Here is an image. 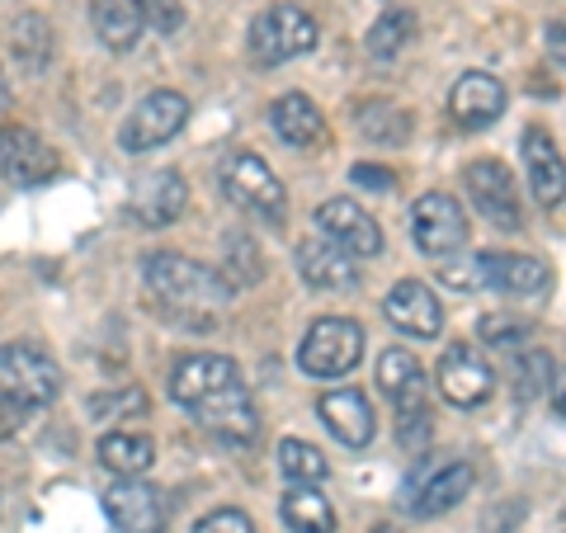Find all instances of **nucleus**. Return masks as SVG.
I'll return each mask as SVG.
<instances>
[{
	"mask_svg": "<svg viewBox=\"0 0 566 533\" xmlns=\"http://www.w3.org/2000/svg\"><path fill=\"white\" fill-rule=\"evenodd\" d=\"M378 387L392 397L397 416H411V411H430V383H424V368L416 364L411 349H387L378 359Z\"/></svg>",
	"mask_w": 566,
	"mask_h": 533,
	"instance_id": "19",
	"label": "nucleus"
},
{
	"mask_svg": "<svg viewBox=\"0 0 566 533\" xmlns=\"http://www.w3.org/2000/svg\"><path fill=\"white\" fill-rule=\"evenodd\" d=\"M142 274H147V289L161 302H170V312L185 316V322H208L227 302V283L218 279V270H208V264L189 255L156 251L147 255V270Z\"/></svg>",
	"mask_w": 566,
	"mask_h": 533,
	"instance_id": "1",
	"label": "nucleus"
},
{
	"mask_svg": "<svg viewBox=\"0 0 566 533\" xmlns=\"http://www.w3.org/2000/svg\"><path fill=\"white\" fill-rule=\"evenodd\" d=\"M222 189H227V199H232L237 208H245L251 218H260L264 227H283V218H289V194H283L274 170L264 166L255 151L227 156L222 161Z\"/></svg>",
	"mask_w": 566,
	"mask_h": 533,
	"instance_id": "3",
	"label": "nucleus"
},
{
	"mask_svg": "<svg viewBox=\"0 0 566 533\" xmlns=\"http://www.w3.org/2000/svg\"><path fill=\"white\" fill-rule=\"evenodd\" d=\"M91 411H95V420L142 416L147 411V393H142V387H128V393H114V397H91Z\"/></svg>",
	"mask_w": 566,
	"mask_h": 533,
	"instance_id": "34",
	"label": "nucleus"
},
{
	"mask_svg": "<svg viewBox=\"0 0 566 533\" xmlns=\"http://www.w3.org/2000/svg\"><path fill=\"white\" fill-rule=\"evenodd\" d=\"M543 43H547V58H557L566 66V20H553L543 29Z\"/></svg>",
	"mask_w": 566,
	"mask_h": 533,
	"instance_id": "40",
	"label": "nucleus"
},
{
	"mask_svg": "<svg viewBox=\"0 0 566 533\" xmlns=\"http://www.w3.org/2000/svg\"><path fill=\"white\" fill-rule=\"evenodd\" d=\"M91 20H95V39L109 48V52H128L137 48L142 39V14L133 0H95V10H91Z\"/></svg>",
	"mask_w": 566,
	"mask_h": 533,
	"instance_id": "25",
	"label": "nucleus"
},
{
	"mask_svg": "<svg viewBox=\"0 0 566 533\" xmlns=\"http://www.w3.org/2000/svg\"><path fill=\"white\" fill-rule=\"evenodd\" d=\"M104 514L118 533H161L166 529V501L161 491L147 487L142 477H123L104 491Z\"/></svg>",
	"mask_w": 566,
	"mask_h": 533,
	"instance_id": "12",
	"label": "nucleus"
},
{
	"mask_svg": "<svg viewBox=\"0 0 566 533\" xmlns=\"http://www.w3.org/2000/svg\"><path fill=\"white\" fill-rule=\"evenodd\" d=\"M411 232H416V245L430 260H449L453 251H463L468 218H463V208H458V199H449V194H424V199L416 203V212H411Z\"/></svg>",
	"mask_w": 566,
	"mask_h": 533,
	"instance_id": "10",
	"label": "nucleus"
},
{
	"mask_svg": "<svg viewBox=\"0 0 566 533\" xmlns=\"http://www.w3.org/2000/svg\"><path fill=\"white\" fill-rule=\"evenodd\" d=\"M439 393H444L453 406H463V411L482 406L495 393V373L482 359V349L468 345V341H453L444 349V359H439Z\"/></svg>",
	"mask_w": 566,
	"mask_h": 533,
	"instance_id": "11",
	"label": "nucleus"
},
{
	"mask_svg": "<svg viewBox=\"0 0 566 533\" xmlns=\"http://www.w3.org/2000/svg\"><path fill=\"white\" fill-rule=\"evenodd\" d=\"M553 411L566 420V373H562V378H553Z\"/></svg>",
	"mask_w": 566,
	"mask_h": 533,
	"instance_id": "41",
	"label": "nucleus"
},
{
	"mask_svg": "<svg viewBox=\"0 0 566 533\" xmlns=\"http://www.w3.org/2000/svg\"><path fill=\"white\" fill-rule=\"evenodd\" d=\"M468 189L482 218H491L501 232H520L524 227V208H520V189L510 180V170L501 161H472L468 166Z\"/></svg>",
	"mask_w": 566,
	"mask_h": 533,
	"instance_id": "13",
	"label": "nucleus"
},
{
	"mask_svg": "<svg viewBox=\"0 0 566 533\" xmlns=\"http://www.w3.org/2000/svg\"><path fill=\"white\" fill-rule=\"evenodd\" d=\"M449 109L463 128H491V123L505 114V85L486 76V71H468L449 91Z\"/></svg>",
	"mask_w": 566,
	"mask_h": 533,
	"instance_id": "22",
	"label": "nucleus"
},
{
	"mask_svg": "<svg viewBox=\"0 0 566 533\" xmlns=\"http://www.w3.org/2000/svg\"><path fill=\"white\" fill-rule=\"evenodd\" d=\"M279 472L297 487H312V482H326V458H322V449H312L307 439H283L279 443Z\"/></svg>",
	"mask_w": 566,
	"mask_h": 533,
	"instance_id": "29",
	"label": "nucleus"
},
{
	"mask_svg": "<svg viewBox=\"0 0 566 533\" xmlns=\"http://www.w3.org/2000/svg\"><path fill=\"white\" fill-rule=\"evenodd\" d=\"M547 383H553V359L543 349H524L515 359V393L524 401H534L538 393H547Z\"/></svg>",
	"mask_w": 566,
	"mask_h": 533,
	"instance_id": "33",
	"label": "nucleus"
},
{
	"mask_svg": "<svg viewBox=\"0 0 566 533\" xmlns=\"http://www.w3.org/2000/svg\"><path fill=\"white\" fill-rule=\"evenodd\" d=\"M316 48V20L303 6H270L251 24V58L264 66H279V62H293L303 52Z\"/></svg>",
	"mask_w": 566,
	"mask_h": 533,
	"instance_id": "5",
	"label": "nucleus"
},
{
	"mask_svg": "<svg viewBox=\"0 0 566 533\" xmlns=\"http://www.w3.org/2000/svg\"><path fill=\"white\" fill-rule=\"evenodd\" d=\"M364 359V331L349 316H322L297 345V364L312 378H345Z\"/></svg>",
	"mask_w": 566,
	"mask_h": 533,
	"instance_id": "4",
	"label": "nucleus"
},
{
	"mask_svg": "<svg viewBox=\"0 0 566 533\" xmlns=\"http://www.w3.org/2000/svg\"><path fill=\"white\" fill-rule=\"evenodd\" d=\"M222 251H227V274H232L237 289H251V283L264 279V255H260V245L255 237H245V232H227L222 241Z\"/></svg>",
	"mask_w": 566,
	"mask_h": 533,
	"instance_id": "31",
	"label": "nucleus"
},
{
	"mask_svg": "<svg viewBox=\"0 0 566 533\" xmlns=\"http://www.w3.org/2000/svg\"><path fill=\"white\" fill-rule=\"evenodd\" d=\"M297 274H303L312 289H322V293H345L359 283V264H354L349 251H340L335 241L326 237H312L297 245Z\"/></svg>",
	"mask_w": 566,
	"mask_h": 533,
	"instance_id": "18",
	"label": "nucleus"
},
{
	"mask_svg": "<svg viewBox=\"0 0 566 533\" xmlns=\"http://www.w3.org/2000/svg\"><path fill=\"white\" fill-rule=\"evenodd\" d=\"M62 393V368L39 341L0 345V397L20 401L24 411H43Z\"/></svg>",
	"mask_w": 566,
	"mask_h": 533,
	"instance_id": "2",
	"label": "nucleus"
},
{
	"mask_svg": "<svg viewBox=\"0 0 566 533\" xmlns=\"http://www.w3.org/2000/svg\"><path fill=\"white\" fill-rule=\"evenodd\" d=\"M382 312H387V322H392L401 335H416V341H434L439 326H444V307H439V297L424 289V283H416V279L397 283V289L387 293Z\"/></svg>",
	"mask_w": 566,
	"mask_h": 533,
	"instance_id": "17",
	"label": "nucleus"
},
{
	"mask_svg": "<svg viewBox=\"0 0 566 533\" xmlns=\"http://www.w3.org/2000/svg\"><path fill=\"white\" fill-rule=\"evenodd\" d=\"M283 524H289L293 533H335V510L322 491H307V487H297L283 495Z\"/></svg>",
	"mask_w": 566,
	"mask_h": 533,
	"instance_id": "28",
	"label": "nucleus"
},
{
	"mask_svg": "<svg viewBox=\"0 0 566 533\" xmlns=\"http://www.w3.org/2000/svg\"><path fill=\"white\" fill-rule=\"evenodd\" d=\"M193 533H255V524H251V514H241V510H212L193 524Z\"/></svg>",
	"mask_w": 566,
	"mask_h": 533,
	"instance_id": "37",
	"label": "nucleus"
},
{
	"mask_svg": "<svg viewBox=\"0 0 566 533\" xmlns=\"http://www.w3.org/2000/svg\"><path fill=\"white\" fill-rule=\"evenodd\" d=\"M472 270H453L444 264V279L453 289H505V293H538L547 283V264H538L534 255H505V251H482L476 260H468Z\"/></svg>",
	"mask_w": 566,
	"mask_h": 533,
	"instance_id": "6",
	"label": "nucleus"
},
{
	"mask_svg": "<svg viewBox=\"0 0 566 533\" xmlns=\"http://www.w3.org/2000/svg\"><path fill=\"white\" fill-rule=\"evenodd\" d=\"M185 123H189V100L180 91H151L118 128V142L123 151H151V147H166Z\"/></svg>",
	"mask_w": 566,
	"mask_h": 533,
	"instance_id": "7",
	"label": "nucleus"
},
{
	"mask_svg": "<svg viewBox=\"0 0 566 533\" xmlns=\"http://www.w3.org/2000/svg\"><path fill=\"white\" fill-rule=\"evenodd\" d=\"M0 175L20 189H39L57 175V151L24 123H6L0 128Z\"/></svg>",
	"mask_w": 566,
	"mask_h": 533,
	"instance_id": "8",
	"label": "nucleus"
},
{
	"mask_svg": "<svg viewBox=\"0 0 566 533\" xmlns=\"http://www.w3.org/2000/svg\"><path fill=\"white\" fill-rule=\"evenodd\" d=\"M185 203H189V189H185V175L175 170H151L133 189V218L142 227H170L185 212Z\"/></svg>",
	"mask_w": 566,
	"mask_h": 533,
	"instance_id": "23",
	"label": "nucleus"
},
{
	"mask_svg": "<svg viewBox=\"0 0 566 533\" xmlns=\"http://www.w3.org/2000/svg\"><path fill=\"white\" fill-rule=\"evenodd\" d=\"M524 170H528V189H534V199L543 208L566 203V161L543 128L524 133Z\"/></svg>",
	"mask_w": 566,
	"mask_h": 533,
	"instance_id": "21",
	"label": "nucleus"
},
{
	"mask_svg": "<svg viewBox=\"0 0 566 533\" xmlns=\"http://www.w3.org/2000/svg\"><path fill=\"white\" fill-rule=\"evenodd\" d=\"M10 48H14V62H20V71H29V76L48 71V62H52V29H48L43 14H20V20H14Z\"/></svg>",
	"mask_w": 566,
	"mask_h": 533,
	"instance_id": "27",
	"label": "nucleus"
},
{
	"mask_svg": "<svg viewBox=\"0 0 566 533\" xmlns=\"http://www.w3.org/2000/svg\"><path fill=\"white\" fill-rule=\"evenodd\" d=\"M316 227H322V237L335 241L340 251H349L354 260H374L382 251V232L378 222L368 218V212L354 203V199H331L316 208Z\"/></svg>",
	"mask_w": 566,
	"mask_h": 533,
	"instance_id": "15",
	"label": "nucleus"
},
{
	"mask_svg": "<svg viewBox=\"0 0 566 533\" xmlns=\"http://www.w3.org/2000/svg\"><path fill=\"white\" fill-rule=\"evenodd\" d=\"M99 463L118 472V477H142L156 463V443L147 435H133V430H118V435H104L99 439Z\"/></svg>",
	"mask_w": 566,
	"mask_h": 533,
	"instance_id": "26",
	"label": "nucleus"
},
{
	"mask_svg": "<svg viewBox=\"0 0 566 533\" xmlns=\"http://www.w3.org/2000/svg\"><path fill=\"white\" fill-rule=\"evenodd\" d=\"M482 341L501 345V349L524 345L528 341V322H520V316H486V322H482Z\"/></svg>",
	"mask_w": 566,
	"mask_h": 533,
	"instance_id": "36",
	"label": "nucleus"
},
{
	"mask_svg": "<svg viewBox=\"0 0 566 533\" xmlns=\"http://www.w3.org/2000/svg\"><path fill=\"white\" fill-rule=\"evenodd\" d=\"M411 39H416V14L411 10H387L382 20L368 29V52L387 62V58H397V52Z\"/></svg>",
	"mask_w": 566,
	"mask_h": 533,
	"instance_id": "32",
	"label": "nucleus"
},
{
	"mask_svg": "<svg viewBox=\"0 0 566 533\" xmlns=\"http://www.w3.org/2000/svg\"><path fill=\"white\" fill-rule=\"evenodd\" d=\"M349 180L359 185V189H378V194H387V189H397V175L387 170V166H368V161H359L349 170Z\"/></svg>",
	"mask_w": 566,
	"mask_h": 533,
	"instance_id": "38",
	"label": "nucleus"
},
{
	"mask_svg": "<svg viewBox=\"0 0 566 533\" xmlns=\"http://www.w3.org/2000/svg\"><path fill=\"white\" fill-rule=\"evenodd\" d=\"M137 14H142V24H151L156 33H175L185 24V10L175 6V0H133Z\"/></svg>",
	"mask_w": 566,
	"mask_h": 533,
	"instance_id": "35",
	"label": "nucleus"
},
{
	"mask_svg": "<svg viewBox=\"0 0 566 533\" xmlns=\"http://www.w3.org/2000/svg\"><path fill=\"white\" fill-rule=\"evenodd\" d=\"M24 406L20 401H10V397H0V439H6V435H14V430H20V425H24Z\"/></svg>",
	"mask_w": 566,
	"mask_h": 533,
	"instance_id": "39",
	"label": "nucleus"
},
{
	"mask_svg": "<svg viewBox=\"0 0 566 533\" xmlns=\"http://www.w3.org/2000/svg\"><path fill=\"white\" fill-rule=\"evenodd\" d=\"M468 491H472V468L463 458H444V463L424 468L406 482V510L416 520H434V514H449Z\"/></svg>",
	"mask_w": 566,
	"mask_h": 533,
	"instance_id": "9",
	"label": "nucleus"
},
{
	"mask_svg": "<svg viewBox=\"0 0 566 533\" xmlns=\"http://www.w3.org/2000/svg\"><path fill=\"white\" fill-rule=\"evenodd\" d=\"M316 416L326 420V430L349 443V449H364L368 439H374L378 420H374V406H368V397L359 393V387H340V393H326L322 401H316Z\"/></svg>",
	"mask_w": 566,
	"mask_h": 533,
	"instance_id": "20",
	"label": "nucleus"
},
{
	"mask_svg": "<svg viewBox=\"0 0 566 533\" xmlns=\"http://www.w3.org/2000/svg\"><path fill=\"white\" fill-rule=\"evenodd\" d=\"M270 123H274V133L289 142V147H316V142L326 137V118L322 109L307 100V95H283L274 100V109H270Z\"/></svg>",
	"mask_w": 566,
	"mask_h": 533,
	"instance_id": "24",
	"label": "nucleus"
},
{
	"mask_svg": "<svg viewBox=\"0 0 566 533\" xmlns=\"http://www.w3.org/2000/svg\"><path fill=\"white\" fill-rule=\"evenodd\" d=\"M354 123H359V133L368 142H406L411 137V114L397 109V104H364V109L354 114Z\"/></svg>",
	"mask_w": 566,
	"mask_h": 533,
	"instance_id": "30",
	"label": "nucleus"
},
{
	"mask_svg": "<svg viewBox=\"0 0 566 533\" xmlns=\"http://www.w3.org/2000/svg\"><path fill=\"white\" fill-rule=\"evenodd\" d=\"M193 411H199V425L212 439L232 443V449H245V443L260 435V411H255V401L241 393V383L227 387V393H218V397L199 401Z\"/></svg>",
	"mask_w": 566,
	"mask_h": 533,
	"instance_id": "16",
	"label": "nucleus"
},
{
	"mask_svg": "<svg viewBox=\"0 0 566 533\" xmlns=\"http://www.w3.org/2000/svg\"><path fill=\"white\" fill-rule=\"evenodd\" d=\"M378 533H397V529H387V524H378Z\"/></svg>",
	"mask_w": 566,
	"mask_h": 533,
	"instance_id": "42",
	"label": "nucleus"
},
{
	"mask_svg": "<svg viewBox=\"0 0 566 533\" xmlns=\"http://www.w3.org/2000/svg\"><path fill=\"white\" fill-rule=\"evenodd\" d=\"M237 383H241V368L227 359V354H189V359H180L170 368V401H180L193 411L199 401L218 397Z\"/></svg>",
	"mask_w": 566,
	"mask_h": 533,
	"instance_id": "14",
	"label": "nucleus"
}]
</instances>
